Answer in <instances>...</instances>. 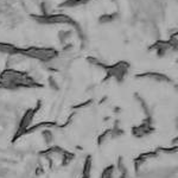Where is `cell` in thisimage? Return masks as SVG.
<instances>
[{"label":"cell","mask_w":178,"mask_h":178,"mask_svg":"<svg viewBox=\"0 0 178 178\" xmlns=\"http://www.w3.org/2000/svg\"><path fill=\"white\" fill-rule=\"evenodd\" d=\"M113 173H114V166L109 165L103 170L101 178H113Z\"/></svg>","instance_id":"cell-2"},{"label":"cell","mask_w":178,"mask_h":178,"mask_svg":"<svg viewBox=\"0 0 178 178\" xmlns=\"http://www.w3.org/2000/svg\"><path fill=\"white\" fill-rule=\"evenodd\" d=\"M151 132H153V127L150 125V122L149 121H145V122H143L140 126H138V127H136L132 131V133L134 136H137V137H145V136H147V134H150Z\"/></svg>","instance_id":"cell-1"}]
</instances>
